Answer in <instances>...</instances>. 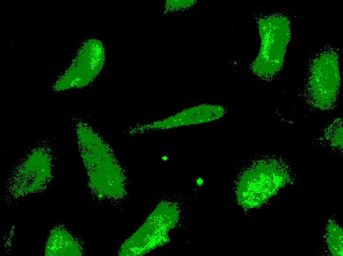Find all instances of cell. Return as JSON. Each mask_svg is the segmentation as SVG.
<instances>
[{
	"label": "cell",
	"instance_id": "6",
	"mask_svg": "<svg viewBox=\"0 0 343 256\" xmlns=\"http://www.w3.org/2000/svg\"><path fill=\"white\" fill-rule=\"evenodd\" d=\"M166 6L169 9L174 10L190 6L193 1L190 0H169L167 1Z\"/></svg>",
	"mask_w": 343,
	"mask_h": 256
},
{
	"label": "cell",
	"instance_id": "3",
	"mask_svg": "<svg viewBox=\"0 0 343 256\" xmlns=\"http://www.w3.org/2000/svg\"><path fill=\"white\" fill-rule=\"evenodd\" d=\"M290 179L289 168L281 160L273 159L261 162L242 179L239 191L242 202L263 203Z\"/></svg>",
	"mask_w": 343,
	"mask_h": 256
},
{
	"label": "cell",
	"instance_id": "4",
	"mask_svg": "<svg viewBox=\"0 0 343 256\" xmlns=\"http://www.w3.org/2000/svg\"><path fill=\"white\" fill-rule=\"evenodd\" d=\"M324 139L332 147L343 148V126L341 118L336 119L324 131Z\"/></svg>",
	"mask_w": 343,
	"mask_h": 256
},
{
	"label": "cell",
	"instance_id": "5",
	"mask_svg": "<svg viewBox=\"0 0 343 256\" xmlns=\"http://www.w3.org/2000/svg\"><path fill=\"white\" fill-rule=\"evenodd\" d=\"M327 235V243L332 254L334 256H342V229L336 224H330L328 226Z\"/></svg>",
	"mask_w": 343,
	"mask_h": 256
},
{
	"label": "cell",
	"instance_id": "2",
	"mask_svg": "<svg viewBox=\"0 0 343 256\" xmlns=\"http://www.w3.org/2000/svg\"><path fill=\"white\" fill-rule=\"evenodd\" d=\"M341 78L339 56L328 49L317 55L309 66L306 94L309 104L315 109L327 110L335 105Z\"/></svg>",
	"mask_w": 343,
	"mask_h": 256
},
{
	"label": "cell",
	"instance_id": "1",
	"mask_svg": "<svg viewBox=\"0 0 343 256\" xmlns=\"http://www.w3.org/2000/svg\"><path fill=\"white\" fill-rule=\"evenodd\" d=\"M261 45L252 68L266 79L274 77L282 69L291 38L290 21L286 16L274 14L258 21Z\"/></svg>",
	"mask_w": 343,
	"mask_h": 256
}]
</instances>
